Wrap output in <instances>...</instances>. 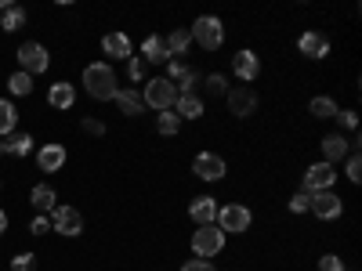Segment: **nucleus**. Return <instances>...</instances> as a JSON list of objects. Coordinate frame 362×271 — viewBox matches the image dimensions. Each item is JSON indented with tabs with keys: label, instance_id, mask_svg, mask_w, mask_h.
<instances>
[{
	"label": "nucleus",
	"instance_id": "obj_1",
	"mask_svg": "<svg viewBox=\"0 0 362 271\" xmlns=\"http://www.w3.org/2000/svg\"><path fill=\"white\" fill-rule=\"evenodd\" d=\"M83 87H87V95L95 98V102H112L116 95V73H112V62H90L83 69Z\"/></svg>",
	"mask_w": 362,
	"mask_h": 271
},
{
	"label": "nucleus",
	"instance_id": "obj_2",
	"mask_svg": "<svg viewBox=\"0 0 362 271\" xmlns=\"http://www.w3.org/2000/svg\"><path fill=\"white\" fill-rule=\"evenodd\" d=\"M177 95L181 90L167 80V76H156V80H148L145 83V90H141V102H145V109H156V112H170L174 109V102H177Z\"/></svg>",
	"mask_w": 362,
	"mask_h": 271
},
{
	"label": "nucleus",
	"instance_id": "obj_3",
	"mask_svg": "<svg viewBox=\"0 0 362 271\" xmlns=\"http://www.w3.org/2000/svg\"><path fill=\"white\" fill-rule=\"evenodd\" d=\"M189 33H192V44H199L203 51H218L225 44V22L214 15H199Z\"/></svg>",
	"mask_w": 362,
	"mask_h": 271
},
{
	"label": "nucleus",
	"instance_id": "obj_4",
	"mask_svg": "<svg viewBox=\"0 0 362 271\" xmlns=\"http://www.w3.org/2000/svg\"><path fill=\"white\" fill-rule=\"evenodd\" d=\"M225 235H243L250 224H254V214L243 206V203H225L218 206V221H214Z\"/></svg>",
	"mask_w": 362,
	"mask_h": 271
},
{
	"label": "nucleus",
	"instance_id": "obj_5",
	"mask_svg": "<svg viewBox=\"0 0 362 271\" xmlns=\"http://www.w3.org/2000/svg\"><path fill=\"white\" fill-rule=\"evenodd\" d=\"M225 250V231L218 224H203L192 231V253L199 260H210V257H218Z\"/></svg>",
	"mask_w": 362,
	"mask_h": 271
},
{
	"label": "nucleus",
	"instance_id": "obj_6",
	"mask_svg": "<svg viewBox=\"0 0 362 271\" xmlns=\"http://www.w3.org/2000/svg\"><path fill=\"white\" fill-rule=\"evenodd\" d=\"M18 66H22V73H29V76L47 73V66H51V54H47V47H44V44H37V40H25V44L18 47Z\"/></svg>",
	"mask_w": 362,
	"mask_h": 271
},
{
	"label": "nucleus",
	"instance_id": "obj_7",
	"mask_svg": "<svg viewBox=\"0 0 362 271\" xmlns=\"http://www.w3.org/2000/svg\"><path fill=\"white\" fill-rule=\"evenodd\" d=\"M337 167H329V163H312L308 170H305V188L300 192H334V185H337Z\"/></svg>",
	"mask_w": 362,
	"mask_h": 271
},
{
	"label": "nucleus",
	"instance_id": "obj_8",
	"mask_svg": "<svg viewBox=\"0 0 362 271\" xmlns=\"http://www.w3.org/2000/svg\"><path fill=\"white\" fill-rule=\"evenodd\" d=\"M192 174H196L199 181H206V185H214V181H221V177L228 174V163H225V156H218V152H199V156L192 159Z\"/></svg>",
	"mask_w": 362,
	"mask_h": 271
},
{
	"label": "nucleus",
	"instance_id": "obj_9",
	"mask_svg": "<svg viewBox=\"0 0 362 271\" xmlns=\"http://www.w3.org/2000/svg\"><path fill=\"white\" fill-rule=\"evenodd\" d=\"M225 102H228V112H232V116L247 119V116L257 112V90H254V87H228Z\"/></svg>",
	"mask_w": 362,
	"mask_h": 271
},
{
	"label": "nucleus",
	"instance_id": "obj_10",
	"mask_svg": "<svg viewBox=\"0 0 362 271\" xmlns=\"http://www.w3.org/2000/svg\"><path fill=\"white\" fill-rule=\"evenodd\" d=\"M51 224H54L58 235H66V239H76L83 231V217H80L76 206H54L51 210Z\"/></svg>",
	"mask_w": 362,
	"mask_h": 271
},
{
	"label": "nucleus",
	"instance_id": "obj_11",
	"mask_svg": "<svg viewBox=\"0 0 362 271\" xmlns=\"http://www.w3.org/2000/svg\"><path fill=\"white\" fill-rule=\"evenodd\" d=\"M167 80L181 90V95H196V83H199V73L192 66H185L181 58H170L167 62Z\"/></svg>",
	"mask_w": 362,
	"mask_h": 271
},
{
	"label": "nucleus",
	"instance_id": "obj_12",
	"mask_svg": "<svg viewBox=\"0 0 362 271\" xmlns=\"http://www.w3.org/2000/svg\"><path fill=\"white\" fill-rule=\"evenodd\" d=\"M351 148H358V138H355V141H348L344 134H326V138H322V163L337 167L341 159H348V156H351Z\"/></svg>",
	"mask_w": 362,
	"mask_h": 271
},
{
	"label": "nucleus",
	"instance_id": "obj_13",
	"mask_svg": "<svg viewBox=\"0 0 362 271\" xmlns=\"http://www.w3.org/2000/svg\"><path fill=\"white\" fill-rule=\"evenodd\" d=\"M312 214L319 221H337L344 214V199L337 192H312Z\"/></svg>",
	"mask_w": 362,
	"mask_h": 271
},
{
	"label": "nucleus",
	"instance_id": "obj_14",
	"mask_svg": "<svg viewBox=\"0 0 362 271\" xmlns=\"http://www.w3.org/2000/svg\"><path fill=\"white\" fill-rule=\"evenodd\" d=\"M297 51L305 58H312V62H322V58L329 54V40L322 33H315V29H305V33L297 37Z\"/></svg>",
	"mask_w": 362,
	"mask_h": 271
},
{
	"label": "nucleus",
	"instance_id": "obj_15",
	"mask_svg": "<svg viewBox=\"0 0 362 271\" xmlns=\"http://www.w3.org/2000/svg\"><path fill=\"white\" fill-rule=\"evenodd\" d=\"M232 73L243 80V83H254L257 76H261V58L250 51V47H243V51H235V58H232Z\"/></svg>",
	"mask_w": 362,
	"mask_h": 271
},
{
	"label": "nucleus",
	"instance_id": "obj_16",
	"mask_svg": "<svg viewBox=\"0 0 362 271\" xmlns=\"http://www.w3.org/2000/svg\"><path fill=\"white\" fill-rule=\"evenodd\" d=\"M189 217L196 221V228L214 224V221H218V199H214V195H196V199L189 203Z\"/></svg>",
	"mask_w": 362,
	"mask_h": 271
},
{
	"label": "nucleus",
	"instance_id": "obj_17",
	"mask_svg": "<svg viewBox=\"0 0 362 271\" xmlns=\"http://www.w3.org/2000/svg\"><path fill=\"white\" fill-rule=\"evenodd\" d=\"M37 167H40V174H54V170H62V167H66V145H58V141L44 145L40 152H37Z\"/></svg>",
	"mask_w": 362,
	"mask_h": 271
},
{
	"label": "nucleus",
	"instance_id": "obj_18",
	"mask_svg": "<svg viewBox=\"0 0 362 271\" xmlns=\"http://www.w3.org/2000/svg\"><path fill=\"white\" fill-rule=\"evenodd\" d=\"M102 51H105V58L112 62V58H131L134 54V44H131L127 33H119V29H116V33H105L102 37Z\"/></svg>",
	"mask_w": 362,
	"mask_h": 271
},
{
	"label": "nucleus",
	"instance_id": "obj_19",
	"mask_svg": "<svg viewBox=\"0 0 362 271\" xmlns=\"http://www.w3.org/2000/svg\"><path fill=\"white\" fill-rule=\"evenodd\" d=\"M141 58H145L148 66H167V62H170V54H167V44H163V37H160V33L145 37V44H141Z\"/></svg>",
	"mask_w": 362,
	"mask_h": 271
},
{
	"label": "nucleus",
	"instance_id": "obj_20",
	"mask_svg": "<svg viewBox=\"0 0 362 271\" xmlns=\"http://www.w3.org/2000/svg\"><path fill=\"white\" fill-rule=\"evenodd\" d=\"M206 112V105H203V98L199 95H177V102H174V116L185 124V119H199Z\"/></svg>",
	"mask_w": 362,
	"mask_h": 271
},
{
	"label": "nucleus",
	"instance_id": "obj_21",
	"mask_svg": "<svg viewBox=\"0 0 362 271\" xmlns=\"http://www.w3.org/2000/svg\"><path fill=\"white\" fill-rule=\"evenodd\" d=\"M112 105L119 109V116H141L145 112V102H141V95H138V90H116V95H112Z\"/></svg>",
	"mask_w": 362,
	"mask_h": 271
},
{
	"label": "nucleus",
	"instance_id": "obj_22",
	"mask_svg": "<svg viewBox=\"0 0 362 271\" xmlns=\"http://www.w3.org/2000/svg\"><path fill=\"white\" fill-rule=\"evenodd\" d=\"M73 102H76V87L73 83H66V80L51 83V90H47V105L51 109H73Z\"/></svg>",
	"mask_w": 362,
	"mask_h": 271
},
{
	"label": "nucleus",
	"instance_id": "obj_23",
	"mask_svg": "<svg viewBox=\"0 0 362 271\" xmlns=\"http://www.w3.org/2000/svg\"><path fill=\"white\" fill-rule=\"evenodd\" d=\"M22 25H25V8L22 4H4L0 8V29H4V33H18Z\"/></svg>",
	"mask_w": 362,
	"mask_h": 271
},
{
	"label": "nucleus",
	"instance_id": "obj_24",
	"mask_svg": "<svg viewBox=\"0 0 362 271\" xmlns=\"http://www.w3.org/2000/svg\"><path fill=\"white\" fill-rule=\"evenodd\" d=\"M163 44H167V54L170 58H181V54L192 47V33H189V29H170V33L163 37Z\"/></svg>",
	"mask_w": 362,
	"mask_h": 271
},
{
	"label": "nucleus",
	"instance_id": "obj_25",
	"mask_svg": "<svg viewBox=\"0 0 362 271\" xmlns=\"http://www.w3.org/2000/svg\"><path fill=\"white\" fill-rule=\"evenodd\" d=\"M29 203H33L40 214H51V210L58 206V195L51 185H33V192H29Z\"/></svg>",
	"mask_w": 362,
	"mask_h": 271
},
{
	"label": "nucleus",
	"instance_id": "obj_26",
	"mask_svg": "<svg viewBox=\"0 0 362 271\" xmlns=\"http://www.w3.org/2000/svg\"><path fill=\"white\" fill-rule=\"evenodd\" d=\"M29 152H33V138H29V134H8V141H4V156L22 159V156H29Z\"/></svg>",
	"mask_w": 362,
	"mask_h": 271
},
{
	"label": "nucleus",
	"instance_id": "obj_27",
	"mask_svg": "<svg viewBox=\"0 0 362 271\" xmlns=\"http://www.w3.org/2000/svg\"><path fill=\"white\" fill-rule=\"evenodd\" d=\"M8 90H11V95L15 98H29V95H33V76H29V73H11L8 76Z\"/></svg>",
	"mask_w": 362,
	"mask_h": 271
},
{
	"label": "nucleus",
	"instance_id": "obj_28",
	"mask_svg": "<svg viewBox=\"0 0 362 271\" xmlns=\"http://www.w3.org/2000/svg\"><path fill=\"white\" fill-rule=\"evenodd\" d=\"M308 112H312L315 119H334V116H337V102L326 98V95H319V98L308 102Z\"/></svg>",
	"mask_w": 362,
	"mask_h": 271
},
{
	"label": "nucleus",
	"instance_id": "obj_29",
	"mask_svg": "<svg viewBox=\"0 0 362 271\" xmlns=\"http://www.w3.org/2000/svg\"><path fill=\"white\" fill-rule=\"evenodd\" d=\"M15 124H18V112L8 98H0V138L4 134H15Z\"/></svg>",
	"mask_w": 362,
	"mask_h": 271
},
{
	"label": "nucleus",
	"instance_id": "obj_30",
	"mask_svg": "<svg viewBox=\"0 0 362 271\" xmlns=\"http://www.w3.org/2000/svg\"><path fill=\"white\" fill-rule=\"evenodd\" d=\"M203 87H206L210 98H225L228 95V76L225 73H210V76H203Z\"/></svg>",
	"mask_w": 362,
	"mask_h": 271
},
{
	"label": "nucleus",
	"instance_id": "obj_31",
	"mask_svg": "<svg viewBox=\"0 0 362 271\" xmlns=\"http://www.w3.org/2000/svg\"><path fill=\"white\" fill-rule=\"evenodd\" d=\"M156 131H160L163 138H174V134L181 131V119L174 116V109H170V112H160V116H156Z\"/></svg>",
	"mask_w": 362,
	"mask_h": 271
},
{
	"label": "nucleus",
	"instance_id": "obj_32",
	"mask_svg": "<svg viewBox=\"0 0 362 271\" xmlns=\"http://www.w3.org/2000/svg\"><path fill=\"white\" fill-rule=\"evenodd\" d=\"M127 76H131L134 83H141V80L148 76V62H145V58H141V54H138V58H134V54L127 58Z\"/></svg>",
	"mask_w": 362,
	"mask_h": 271
},
{
	"label": "nucleus",
	"instance_id": "obj_33",
	"mask_svg": "<svg viewBox=\"0 0 362 271\" xmlns=\"http://www.w3.org/2000/svg\"><path fill=\"white\" fill-rule=\"evenodd\" d=\"M344 174H348L351 185H358V181H362V156H358V148H351V156L344 163Z\"/></svg>",
	"mask_w": 362,
	"mask_h": 271
},
{
	"label": "nucleus",
	"instance_id": "obj_34",
	"mask_svg": "<svg viewBox=\"0 0 362 271\" xmlns=\"http://www.w3.org/2000/svg\"><path fill=\"white\" fill-rule=\"evenodd\" d=\"M80 131L90 134V138H102V134H105V124H102V119H95V116H83V119H80Z\"/></svg>",
	"mask_w": 362,
	"mask_h": 271
},
{
	"label": "nucleus",
	"instance_id": "obj_35",
	"mask_svg": "<svg viewBox=\"0 0 362 271\" xmlns=\"http://www.w3.org/2000/svg\"><path fill=\"white\" fill-rule=\"evenodd\" d=\"M11 271H37V257L33 253H15L11 257Z\"/></svg>",
	"mask_w": 362,
	"mask_h": 271
},
{
	"label": "nucleus",
	"instance_id": "obj_36",
	"mask_svg": "<svg viewBox=\"0 0 362 271\" xmlns=\"http://www.w3.org/2000/svg\"><path fill=\"white\" fill-rule=\"evenodd\" d=\"M334 119H337V124H341L344 131H355V127H358V112H355V109H337V116H334Z\"/></svg>",
	"mask_w": 362,
	"mask_h": 271
},
{
	"label": "nucleus",
	"instance_id": "obj_37",
	"mask_svg": "<svg viewBox=\"0 0 362 271\" xmlns=\"http://www.w3.org/2000/svg\"><path fill=\"white\" fill-rule=\"evenodd\" d=\"M290 210H293V214H308V210H312V195L308 192H293Z\"/></svg>",
	"mask_w": 362,
	"mask_h": 271
},
{
	"label": "nucleus",
	"instance_id": "obj_38",
	"mask_svg": "<svg viewBox=\"0 0 362 271\" xmlns=\"http://www.w3.org/2000/svg\"><path fill=\"white\" fill-rule=\"evenodd\" d=\"M319 271H348V267H344V260L337 253H322L319 257Z\"/></svg>",
	"mask_w": 362,
	"mask_h": 271
},
{
	"label": "nucleus",
	"instance_id": "obj_39",
	"mask_svg": "<svg viewBox=\"0 0 362 271\" xmlns=\"http://www.w3.org/2000/svg\"><path fill=\"white\" fill-rule=\"evenodd\" d=\"M181 271H218V267L210 264V260H199V257H192V260H185V264H181Z\"/></svg>",
	"mask_w": 362,
	"mask_h": 271
},
{
	"label": "nucleus",
	"instance_id": "obj_40",
	"mask_svg": "<svg viewBox=\"0 0 362 271\" xmlns=\"http://www.w3.org/2000/svg\"><path fill=\"white\" fill-rule=\"evenodd\" d=\"M29 231H33V235H47L51 231V217H37L33 224H29Z\"/></svg>",
	"mask_w": 362,
	"mask_h": 271
},
{
	"label": "nucleus",
	"instance_id": "obj_41",
	"mask_svg": "<svg viewBox=\"0 0 362 271\" xmlns=\"http://www.w3.org/2000/svg\"><path fill=\"white\" fill-rule=\"evenodd\" d=\"M4 231H8V214L0 210V235H4Z\"/></svg>",
	"mask_w": 362,
	"mask_h": 271
},
{
	"label": "nucleus",
	"instance_id": "obj_42",
	"mask_svg": "<svg viewBox=\"0 0 362 271\" xmlns=\"http://www.w3.org/2000/svg\"><path fill=\"white\" fill-rule=\"evenodd\" d=\"M0 156H4V141H0Z\"/></svg>",
	"mask_w": 362,
	"mask_h": 271
},
{
	"label": "nucleus",
	"instance_id": "obj_43",
	"mask_svg": "<svg viewBox=\"0 0 362 271\" xmlns=\"http://www.w3.org/2000/svg\"><path fill=\"white\" fill-rule=\"evenodd\" d=\"M0 188H4V185H0Z\"/></svg>",
	"mask_w": 362,
	"mask_h": 271
}]
</instances>
